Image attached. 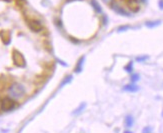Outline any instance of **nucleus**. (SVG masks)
I'll use <instances>...</instances> for the list:
<instances>
[{"label": "nucleus", "mask_w": 163, "mask_h": 133, "mask_svg": "<svg viewBox=\"0 0 163 133\" xmlns=\"http://www.w3.org/2000/svg\"><path fill=\"white\" fill-rule=\"evenodd\" d=\"M124 123L126 127H132L133 124H134V119H133V117L131 116V115H127V116L125 117Z\"/></svg>", "instance_id": "6e6552de"}, {"label": "nucleus", "mask_w": 163, "mask_h": 133, "mask_svg": "<svg viewBox=\"0 0 163 133\" xmlns=\"http://www.w3.org/2000/svg\"><path fill=\"white\" fill-rule=\"evenodd\" d=\"M15 105H16L15 101L11 97H6V98H3L0 102V108L3 111H10L14 109Z\"/></svg>", "instance_id": "f03ea898"}, {"label": "nucleus", "mask_w": 163, "mask_h": 133, "mask_svg": "<svg viewBox=\"0 0 163 133\" xmlns=\"http://www.w3.org/2000/svg\"><path fill=\"white\" fill-rule=\"evenodd\" d=\"M160 24V21H149V22H146V26L149 27V28H153V27H156Z\"/></svg>", "instance_id": "9b49d317"}, {"label": "nucleus", "mask_w": 163, "mask_h": 133, "mask_svg": "<svg viewBox=\"0 0 163 133\" xmlns=\"http://www.w3.org/2000/svg\"><path fill=\"white\" fill-rule=\"evenodd\" d=\"M159 4H160V8L163 9V1H160V2H159Z\"/></svg>", "instance_id": "6ab92c4d"}, {"label": "nucleus", "mask_w": 163, "mask_h": 133, "mask_svg": "<svg viewBox=\"0 0 163 133\" xmlns=\"http://www.w3.org/2000/svg\"><path fill=\"white\" fill-rule=\"evenodd\" d=\"M147 59H148V56H147V55H145V56H139V57L136 58V61L143 62V61H145V60H147Z\"/></svg>", "instance_id": "4468645a"}, {"label": "nucleus", "mask_w": 163, "mask_h": 133, "mask_svg": "<svg viewBox=\"0 0 163 133\" xmlns=\"http://www.w3.org/2000/svg\"><path fill=\"white\" fill-rule=\"evenodd\" d=\"M124 133H133V132H131V131H129V130H126V131H124Z\"/></svg>", "instance_id": "aec40b11"}, {"label": "nucleus", "mask_w": 163, "mask_h": 133, "mask_svg": "<svg viewBox=\"0 0 163 133\" xmlns=\"http://www.w3.org/2000/svg\"><path fill=\"white\" fill-rule=\"evenodd\" d=\"M129 26H122V27H119L118 31H123V30H126V29H128Z\"/></svg>", "instance_id": "a211bd4d"}, {"label": "nucleus", "mask_w": 163, "mask_h": 133, "mask_svg": "<svg viewBox=\"0 0 163 133\" xmlns=\"http://www.w3.org/2000/svg\"><path fill=\"white\" fill-rule=\"evenodd\" d=\"M127 7L132 12H137L140 9V5H139L138 0H127Z\"/></svg>", "instance_id": "39448f33"}, {"label": "nucleus", "mask_w": 163, "mask_h": 133, "mask_svg": "<svg viewBox=\"0 0 163 133\" xmlns=\"http://www.w3.org/2000/svg\"><path fill=\"white\" fill-rule=\"evenodd\" d=\"M71 78H72L71 76H68V77L66 78L65 80H64V82H63V83H62V86H63V85H64V84H65V83H67V82H69L70 80H71Z\"/></svg>", "instance_id": "f3484780"}, {"label": "nucleus", "mask_w": 163, "mask_h": 133, "mask_svg": "<svg viewBox=\"0 0 163 133\" xmlns=\"http://www.w3.org/2000/svg\"><path fill=\"white\" fill-rule=\"evenodd\" d=\"M85 106H86V105L83 103V104H81V105H80V107H79V108H78L77 110H75V111H74L73 113H74V114H78V113H80V112H81V111H83V110H84V108H85Z\"/></svg>", "instance_id": "ddd939ff"}, {"label": "nucleus", "mask_w": 163, "mask_h": 133, "mask_svg": "<svg viewBox=\"0 0 163 133\" xmlns=\"http://www.w3.org/2000/svg\"><path fill=\"white\" fill-rule=\"evenodd\" d=\"M13 60H14L15 65L19 66V67L25 66V59L22 56V54L19 53V52H17V51L13 52Z\"/></svg>", "instance_id": "20e7f679"}, {"label": "nucleus", "mask_w": 163, "mask_h": 133, "mask_svg": "<svg viewBox=\"0 0 163 133\" xmlns=\"http://www.w3.org/2000/svg\"><path fill=\"white\" fill-rule=\"evenodd\" d=\"M28 26L30 27V29L35 32H39L42 29V24L37 20H29L28 21Z\"/></svg>", "instance_id": "423d86ee"}, {"label": "nucleus", "mask_w": 163, "mask_h": 133, "mask_svg": "<svg viewBox=\"0 0 163 133\" xmlns=\"http://www.w3.org/2000/svg\"><path fill=\"white\" fill-rule=\"evenodd\" d=\"M125 70H126L127 72H132V70H133V62L132 61H130L126 66H125Z\"/></svg>", "instance_id": "f8f14e48"}, {"label": "nucleus", "mask_w": 163, "mask_h": 133, "mask_svg": "<svg viewBox=\"0 0 163 133\" xmlns=\"http://www.w3.org/2000/svg\"><path fill=\"white\" fill-rule=\"evenodd\" d=\"M138 89H139L138 86L134 83L127 84V85H125L124 87H123V90L128 91V92H136V91H138Z\"/></svg>", "instance_id": "0eeeda50"}, {"label": "nucleus", "mask_w": 163, "mask_h": 133, "mask_svg": "<svg viewBox=\"0 0 163 133\" xmlns=\"http://www.w3.org/2000/svg\"><path fill=\"white\" fill-rule=\"evenodd\" d=\"M8 93L10 95V97L12 99H17L20 98L24 95L25 93V88L22 84L19 83H14L9 87L8 89Z\"/></svg>", "instance_id": "f257e3e1"}, {"label": "nucleus", "mask_w": 163, "mask_h": 133, "mask_svg": "<svg viewBox=\"0 0 163 133\" xmlns=\"http://www.w3.org/2000/svg\"><path fill=\"white\" fill-rule=\"evenodd\" d=\"M137 80H139V75L138 74H133V75L131 76V81L134 83V82H136Z\"/></svg>", "instance_id": "dca6fc26"}, {"label": "nucleus", "mask_w": 163, "mask_h": 133, "mask_svg": "<svg viewBox=\"0 0 163 133\" xmlns=\"http://www.w3.org/2000/svg\"><path fill=\"white\" fill-rule=\"evenodd\" d=\"M141 1H142V2H146L147 0H141Z\"/></svg>", "instance_id": "412c9836"}, {"label": "nucleus", "mask_w": 163, "mask_h": 133, "mask_svg": "<svg viewBox=\"0 0 163 133\" xmlns=\"http://www.w3.org/2000/svg\"><path fill=\"white\" fill-rule=\"evenodd\" d=\"M142 133H153L152 128H151V127H149V126L144 127V128H143V130H142Z\"/></svg>", "instance_id": "2eb2a0df"}, {"label": "nucleus", "mask_w": 163, "mask_h": 133, "mask_svg": "<svg viewBox=\"0 0 163 133\" xmlns=\"http://www.w3.org/2000/svg\"><path fill=\"white\" fill-rule=\"evenodd\" d=\"M84 59H85L84 56L80 58V60L78 61L77 65H76V67H75V72H80L82 70V65H83V63H84Z\"/></svg>", "instance_id": "9d476101"}, {"label": "nucleus", "mask_w": 163, "mask_h": 133, "mask_svg": "<svg viewBox=\"0 0 163 133\" xmlns=\"http://www.w3.org/2000/svg\"><path fill=\"white\" fill-rule=\"evenodd\" d=\"M162 116H163V112H162Z\"/></svg>", "instance_id": "5701e85b"}, {"label": "nucleus", "mask_w": 163, "mask_h": 133, "mask_svg": "<svg viewBox=\"0 0 163 133\" xmlns=\"http://www.w3.org/2000/svg\"><path fill=\"white\" fill-rule=\"evenodd\" d=\"M110 6H111V8L113 9V11H115L117 14L122 15V16H129V15H130L124 8H123V7H121V5L118 4L117 1H112Z\"/></svg>", "instance_id": "7ed1b4c3"}, {"label": "nucleus", "mask_w": 163, "mask_h": 133, "mask_svg": "<svg viewBox=\"0 0 163 133\" xmlns=\"http://www.w3.org/2000/svg\"><path fill=\"white\" fill-rule=\"evenodd\" d=\"M91 4L92 6H93L94 10L96 11V12L98 13V14H100V13H102V9H101V6L99 5V3L96 1V0H91Z\"/></svg>", "instance_id": "1a4fd4ad"}, {"label": "nucleus", "mask_w": 163, "mask_h": 133, "mask_svg": "<svg viewBox=\"0 0 163 133\" xmlns=\"http://www.w3.org/2000/svg\"><path fill=\"white\" fill-rule=\"evenodd\" d=\"M104 1H105V2H108V1H109V0H104Z\"/></svg>", "instance_id": "4be33fe9"}]
</instances>
